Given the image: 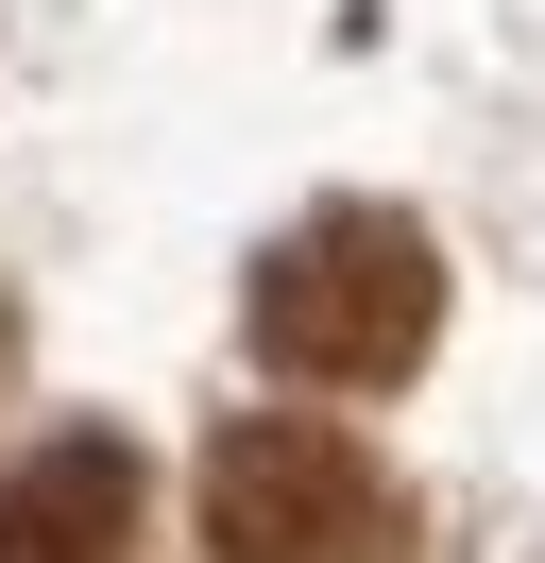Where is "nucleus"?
<instances>
[{
    "label": "nucleus",
    "instance_id": "obj_3",
    "mask_svg": "<svg viewBox=\"0 0 545 563\" xmlns=\"http://www.w3.org/2000/svg\"><path fill=\"white\" fill-rule=\"evenodd\" d=\"M120 547H136V444L68 427L0 478V563H120Z\"/></svg>",
    "mask_w": 545,
    "mask_h": 563
},
{
    "label": "nucleus",
    "instance_id": "obj_2",
    "mask_svg": "<svg viewBox=\"0 0 545 563\" xmlns=\"http://www.w3.org/2000/svg\"><path fill=\"white\" fill-rule=\"evenodd\" d=\"M204 547L222 563H409V495L324 410H256L204 444Z\"/></svg>",
    "mask_w": 545,
    "mask_h": 563
},
{
    "label": "nucleus",
    "instance_id": "obj_1",
    "mask_svg": "<svg viewBox=\"0 0 545 563\" xmlns=\"http://www.w3.org/2000/svg\"><path fill=\"white\" fill-rule=\"evenodd\" d=\"M238 324H256V358L290 393H392L409 358L443 342V256H426V222H392V206H324V222H290V240L256 256Z\"/></svg>",
    "mask_w": 545,
    "mask_h": 563
}]
</instances>
